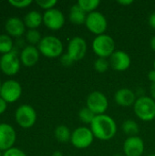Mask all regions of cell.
I'll use <instances>...</instances> for the list:
<instances>
[{
  "instance_id": "1",
  "label": "cell",
  "mask_w": 155,
  "mask_h": 156,
  "mask_svg": "<svg viewBox=\"0 0 155 156\" xmlns=\"http://www.w3.org/2000/svg\"><path fill=\"white\" fill-rule=\"evenodd\" d=\"M90 130L96 139L100 141H110L117 133V124L112 117L108 114L96 115L92 123L90 125Z\"/></svg>"
},
{
  "instance_id": "2",
  "label": "cell",
  "mask_w": 155,
  "mask_h": 156,
  "mask_svg": "<svg viewBox=\"0 0 155 156\" xmlns=\"http://www.w3.org/2000/svg\"><path fill=\"white\" fill-rule=\"evenodd\" d=\"M135 115L143 122H152L155 119V101L149 96H140L134 105Z\"/></svg>"
},
{
  "instance_id": "3",
  "label": "cell",
  "mask_w": 155,
  "mask_h": 156,
  "mask_svg": "<svg viewBox=\"0 0 155 156\" xmlns=\"http://www.w3.org/2000/svg\"><path fill=\"white\" fill-rule=\"evenodd\" d=\"M39 52L49 58H60L63 53L64 46L62 41L55 36L43 37L39 44L37 45Z\"/></svg>"
},
{
  "instance_id": "4",
  "label": "cell",
  "mask_w": 155,
  "mask_h": 156,
  "mask_svg": "<svg viewBox=\"0 0 155 156\" xmlns=\"http://www.w3.org/2000/svg\"><path fill=\"white\" fill-rule=\"evenodd\" d=\"M92 50L98 58H109L116 50L114 39L108 34L96 36L91 44Z\"/></svg>"
},
{
  "instance_id": "5",
  "label": "cell",
  "mask_w": 155,
  "mask_h": 156,
  "mask_svg": "<svg viewBox=\"0 0 155 156\" xmlns=\"http://www.w3.org/2000/svg\"><path fill=\"white\" fill-rule=\"evenodd\" d=\"M94 138L95 137L90 128L87 126H80L72 132L70 143L75 148L83 150L89 148L92 144Z\"/></svg>"
},
{
  "instance_id": "6",
  "label": "cell",
  "mask_w": 155,
  "mask_h": 156,
  "mask_svg": "<svg viewBox=\"0 0 155 156\" xmlns=\"http://www.w3.org/2000/svg\"><path fill=\"white\" fill-rule=\"evenodd\" d=\"M86 107H88L95 115L105 114L109 108V101L106 95L99 90L90 92L86 100Z\"/></svg>"
},
{
  "instance_id": "7",
  "label": "cell",
  "mask_w": 155,
  "mask_h": 156,
  "mask_svg": "<svg viewBox=\"0 0 155 156\" xmlns=\"http://www.w3.org/2000/svg\"><path fill=\"white\" fill-rule=\"evenodd\" d=\"M85 26L90 32L96 36H100L105 34L108 27V21L101 12L94 11L88 14Z\"/></svg>"
},
{
  "instance_id": "8",
  "label": "cell",
  "mask_w": 155,
  "mask_h": 156,
  "mask_svg": "<svg viewBox=\"0 0 155 156\" xmlns=\"http://www.w3.org/2000/svg\"><path fill=\"white\" fill-rule=\"evenodd\" d=\"M15 118L16 123L25 129L34 126L37 121V112L35 109L27 104H23L19 106L15 113Z\"/></svg>"
},
{
  "instance_id": "9",
  "label": "cell",
  "mask_w": 155,
  "mask_h": 156,
  "mask_svg": "<svg viewBox=\"0 0 155 156\" xmlns=\"http://www.w3.org/2000/svg\"><path fill=\"white\" fill-rule=\"evenodd\" d=\"M87 42L81 37H73L69 41L67 47V54L73 59L74 62L83 59L87 54Z\"/></svg>"
},
{
  "instance_id": "10",
  "label": "cell",
  "mask_w": 155,
  "mask_h": 156,
  "mask_svg": "<svg viewBox=\"0 0 155 156\" xmlns=\"http://www.w3.org/2000/svg\"><path fill=\"white\" fill-rule=\"evenodd\" d=\"M22 94V87L20 83L14 80L5 81L0 90V97L7 103L16 101Z\"/></svg>"
},
{
  "instance_id": "11",
  "label": "cell",
  "mask_w": 155,
  "mask_h": 156,
  "mask_svg": "<svg viewBox=\"0 0 155 156\" xmlns=\"http://www.w3.org/2000/svg\"><path fill=\"white\" fill-rule=\"evenodd\" d=\"M0 69L5 74L8 76L15 75L19 71L20 59L16 51L4 54L0 58Z\"/></svg>"
},
{
  "instance_id": "12",
  "label": "cell",
  "mask_w": 155,
  "mask_h": 156,
  "mask_svg": "<svg viewBox=\"0 0 155 156\" xmlns=\"http://www.w3.org/2000/svg\"><path fill=\"white\" fill-rule=\"evenodd\" d=\"M65 16L58 8H52L45 11L43 14L44 25L51 30H58L65 24Z\"/></svg>"
},
{
  "instance_id": "13",
  "label": "cell",
  "mask_w": 155,
  "mask_h": 156,
  "mask_svg": "<svg viewBox=\"0 0 155 156\" xmlns=\"http://www.w3.org/2000/svg\"><path fill=\"white\" fill-rule=\"evenodd\" d=\"M111 68L116 71H125L132 64L131 57L123 50L116 49L113 54L109 58Z\"/></svg>"
},
{
  "instance_id": "14",
  "label": "cell",
  "mask_w": 155,
  "mask_h": 156,
  "mask_svg": "<svg viewBox=\"0 0 155 156\" xmlns=\"http://www.w3.org/2000/svg\"><path fill=\"white\" fill-rule=\"evenodd\" d=\"M144 149V142L138 135L128 137L123 143V153L125 156H142Z\"/></svg>"
},
{
  "instance_id": "15",
  "label": "cell",
  "mask_w": 155,
  "mask_h": 156,
  "mask_svg": "<svg viewBox=\"0 0 155 156\" xmlns=\"http://www.w3.org/2000/svg\"><path fill=\"white\" fill-rule=\"evenodd\" d=\"M16 142V132L7 123H0V151H6L13 147Z\"/></svg>"
},
{
  "instance_id": "16",
  "label": "cell",
  "mask_w": 155,
  "mask_h": 156,
  "mask_svg": "<svg viewBox=\"0 0 155 156\" xmlns=\"http://www.w3.org/2000/svg\"><path fill=\"white\" fill-rule=\"evenodd\" d=\"M136 100L135 92L129 88H122L118 90L114 94L115 102L122 107L133 106Z\"/></svg>"
},
{
  "instance_id": "17",
  "label": "cell",
  "mask_w": 155,
  "mask_h": 156,
  "mask_svg": "<svg viewBox=\"0 0 155 156\" xmlns=\"http://www.w3.org/2000/svg\"><path fill=\"white\" fill-rule=\"evenodd\" d=\"M39 50L35 46H26L20 54V61L26 67H33L39 59Z\"/></svg>"
},
{
  "instance_id": "18",
  "label": "cell",
  "mask_w": 155,
  "mask_h": 156,
  "mask_svg": "<svg viewBox=\"0 0 155 156\" xmlns=\"http://www.w3.org/2000/svg\"><path fill=\"white\" fill-rule=\"evenodd\" d=\"M5 28L9 36L21 37L26 30V25L23 20L18 17H10L6 20Z\"/></svg>"
},
{
  "instance_id": "19",
  "label": "cell",
  "mask_w": 155,
  "mask_h": 156,
  "mask_svg": "<svg viewBox=\"0 0 155 156\" xmlns=\"http://www.w3.org/2000/svg\"><path fill=\"white\" fill-rule=\"evenodd\" d=\"M87 16L88 14L83 9H81L78 4H75L69 9V19L74 25H85Z\"/></svg>"
},
{
  "instance_id": "20",
  "label": "cell",
  "mask_w": 155,
  "mask_h": 156,
  "mask_svg": "<svg viewBox=\"0 0 155 156\" xmlns=\"http://www.w3.org/2000/svg\"><path fill=\"white\" fill-rule=\"evenodd\" d=\"M24 23L29 29H36L41 25V23H43V15L38 11L32 10L26 15Z\"/></svg>"
},
{
  "instance_id": "21",
  "label": "cell",
  "mask_w": 155,
  "mask_h": 156,
  "mask_svg": "<svg viewBox=\"0 0 155 156\" xmlns=\"http://www.w3.org/2000/svg\"><path fill=\"white\" fill-rule=\"evenodd\" d=\"M54 134L58 142L65 144V143L70 142L72 132L66 125H58L55 129Z\"/></svg>"
},
{
  "instance_id": "22",
  "label": "cell",
  "mask_w": 155,
  "mask_h": 156,
  "mask_svg": "<svg viewBox=\"0 0 155 156\" xmlns=\"http://www.w3.org/2000/svg\"><path fill=\"white\" fill-rule=\"evenodd\" d=\"M122 128L123 133L125 134H127L129 137L137 136V134L140 132L139 124L133 120H126L125 122H123Z\"/></svg>"
},
{
  "instance_id": "23",
  "label": "cell",
  "mask_w": 155,
  "mask_h": 156,
  "mask_svg": "<svg viewBox=\"0 0 155 156\" xmlns=\"http://www.w3.org/2000/svg\"><path fill=\"white\" fill-rule=\"evenodd\" d=\"M77 4L87 14H90L94 11H97L96 9L99 7L100 1V0H79Z\"/></svg>"
},
{
  "instance_id": "24",
  "label": "cell",
  "mask_w": 155,
  "mask_h": 156,
  "mask_svg": "<svg viewBox=\"0 0 155 156\" xmlns=\"http://www.w3.org/2000/svg\"><path fill=\"white\" fill-rule=\"evenodd\" d=\"M13 48V40L9 35L1 34L0 35V53L6 54L12 51Z\"/></svg>"
},
{
  "instance_id": "25",
  "label": "cell",
  "mask_w": 155,
  "mask_h": 156,
  "mask_svg": "<svg viewBox=\"0 0 155 156\" xmlns=\"http://www.w3.org/2000/svg\"><path fill=\"white\" fill-rule=\"evenodd\" d=\"M96 115L94 114V112H92L88 107H83L79 110V119L81 122H83L84 124H91L93 120L95 119Z\"/></svg>"
},
{
  "instance_id": "26",
  "label": "cell",
  "mask_w": 155,
  "mask_h": 156,
  "mask_svg": "<svg viewBox=\"0 0 155 156\" xmlns=\"http://www.w3.org/2000/svg\"><path fill=\"white\" fill-rule=\"evenodd\" d=\"M94 69L99 72V73H104L106 72L110 67H111V64H110V60L108 58H98L97 59H95L94 61Z\"/></svg>"
},
{
  "instance_id": "27",
  "label": "cell",
  "mask_w": 155,
  "mask_h": 156,
  "mask_svg": "<svg viewBox=\"0 0 155 156\" xmlns=\"http://www.w3.org/2000/svg\"><path fill=\"white\" fill-rule=\"evenodd\" d=\"M26 40L29 44H31V46H34L36 44H39V42L41 41L42 37L40 33L37 30V29H29L26 32Z\"/></svg>"
},
{
  "instance_id": "28",
  "label": "cell",
  "mask_w": 155,
  "mask_h": 156,
  "mask_svg": "<svg viewBox=\"0 0 155 156\" xmlns=\"http://www.w3.org/2000/svg\"><path fill=\"white\" fill-rule=\"evenodd\" d=\"M36 3L37 5H39L43 9H46L47 11V10L55 8V5H57L58 2L57 0H37L36 1Z\"/></svg>"
},
{
  "instance_id": "29",
  "label": "cell",
  "mask_w": 155,
  "mask_h": 156,
  "mask_svg": "<svg viewBox=\"0 0 155 156\" xmlns=\"http://www.w3.org/2000/svg\"><path fill=\"white\" fill-rule=\"evenodd\" d=\"M8 3L16 8H24V7H26L29 5H31L32 1L31 0H21V1H19V0H9Z\"/></svg>"
},
{
  "instance_id": "30",
  "label": "cell",
  "mask_w": 155,
  "mask_h": 156,
  "mask_svg": "<svg viewBox=\"0 0 155 156\" xmlns=\"http://www.w3.org/2000/svg\"><path fill=\"white\" fill-rule=\"evenodd\" d=\"M3 156H26V154L22 150L16 148V147H12V148L5 151V153L3 154Z\"/></svg>"
},
{
  "instance_id": "31",
  "label": "cell",
  "mask_w": 155,
  "mask_h": 156,
  "mask_svg": "<svg viewBox=\"0 0 155 156\" xmlns=\"http://www.w3.org/2000/svg\"><path fill=\"white\" fill-rule=\"evenodd\" d=\"M59 60H60V63L62 64V66H64V67H70L74 63L73 59L67 53L62 54L59 58Z\"/></svg>"
},
{
  "instance_id": "32",
  "label": "cell",
  "mask_w": 155,
  "mask_h": 156,
  "mask_svg": "<svg viewBox=\"0 0 155 156\" xmlns=\"http://www.w3.org/2000/svg\"><path fill=\"white\" fill-rule=\"evenodd\" d=\"M6 107H7V102L0 97V114L5 112V111L6 110Z\"/></svg>"
},
{
  "instance_id": "33",
  "label": "cell",
  "mask_w": 155,
  "mask_h": 156,
  "mask_svg": "<svg viewBox=\"0 0 155 156\" xmlns=\"http://www.w3.org/2000/svg\"><path fill=\"white\" fill-rule=\"evenodd\" d=\"M148 79H149V80L152 83H154L155 82V70L153 69L149 71V73H148Z\"/></svg>"
},
{
  "instance_id": "34",
  "label": "cell",
  "mask_w": 155,
  "mask_h": 156,
  "mask_svg": "<svg viewBox=\"0 0 155 156\" xmlns=\"http://www.w3.org/2000/svg\"><path fill=\"white\" fill-rule=\"evenodd\" d=\"M149 25L151 26V27L155 29V12H153L149 17Z\"/></svg>"
},
{
  "instance_id": "35",
  "label": "cell",
  "mask_w": 155,
  "mask_h": 156,
  "mask_svg": "<svg viewBox=\"0 0 155 156\" xmlns=\"http://www.w3.org/2000/svg\"><path fill=\"white\" fill-rule=\"evenodd\" d=\"M118 4H120L122 5H124V6H128V5H130L132 4H133V1L132 0H119Z\"/></svg>"
},
{
  "instance_id": "36",
  "label": "cell",
  "mask_w": 155,
  "mask_h": 156,
  "mask_svg": "<svg viewBox=\"0 0 155 156\" xmlns=\"http://www.w3.org/2000/svg\"><path fill=\"white\" fill-rule=\"evenodd\" d=\"M150 92H151V97L155 101V82L154 83H152L151 89H150Z\"/></svg>"
},
{
  "instance_id": "37",
  "label": "cell",
  "mask_w": 155,
  "mask_h": 156,
  "mask_svg": "<svg viewBox=\"0 0 155 156\" xmlns=\"http://www.w3.org/2000/svg\"><path fill=\"white\" fill-rule=\"evenodd\" d=\"M150 45H151V48L155 52V36H153L151 39V42H150Z\"/></svg>"
},
{
  "instance_id": "38",
  "label": "cell",
  "mask_w": 155,
  "mask_h": 156,
  "mask_svg": "<svg viewBox=\"0 0 155 156\" xmlns=\"http://www.w3.org/2000/svg\"><path fill=\"white\" fill-rule=\"evenodd\" d=\"M52 156H63V154L61 152H59V151H56V152L53 153Z\"/></svg>"
},
{
  "instance_id": "39",
  "label": "cell",
  "mask_w": 155,
  "mask_h": 156,
  "mask_svg": "<svg viewBox=\"0 0 155 156\" xmlns=\"http://www.w3.org/2000/svg\"><path fill=\"white\" fill-rule=\"evenodd\" d=\"M153 69H154V70H155V60H154V61H153Z\"/></svg>"
},
{
  "instance_id": "40",
  "label": "cell",
  "mask_w": 155,
  "mask_h": 156,
  "mask_svg": "<svg viewBox=\"0 0 155 156\" xmlns=\"http://www.w3.org/2000/svg\"><path fill=\"white\" fill-rule=\"evenodd\" d=\"M114 156H123V155H122V154H116V155H114Z\"/></svg>"
},
{
  "instance_id": "41",
  "label": "cell",
  "mask_w": 155,
  "mask_h": 156,
  "mask_svg": "<svg viewBox=\"0 0 155 156\" xmlns=\"http://www.w3.org/2000/svg\"><path fill=\"white\" fill-rule=\"evenodd\" d=\"M148 156H155V154H150V155Z\"/></svg>"
},
{
  "instance_id": "42",
  "label": "cell",
  "mask_w": 155,
  "mask_h": 156,
  "mask_svg": "<svg viewBox=\"0 0 155 156\" xmlns=\"http://www.w3.org/2000/svg\"><path fill=\"white\" fill-rule=\"evenodd\" d=\"M0 156H3V154L1 153V151H0Z\"/></svg>"
},
{
  "instance_id": "43",
  "label": "cell",
  "mask_w": 155,
  "mask_h": 156,
  "mask_svg": "<svg viewBox=\"0 0 155 156\" xmlns=\"http://www.w3.org/2000/svg\"><path fill=\"white\" fill-rule=\"evenodd\" d=\"M1 86H2V84H1V81H0V90H1Z\"/></svg>"
}]
</instances>
